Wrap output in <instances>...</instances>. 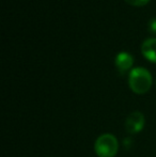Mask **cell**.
<instances>
[{
  "mask_svg": "<svg viewBox=\"0 0 156 157\" xmlns=\"http://www.w3.org/2000/svg\"><path fill=\"white\" fill-rule=\"evenodd\" d=\"M128 85L135 93L143 94L148 92L152 86V76L146 68L135 67L129 72Z\"/></svg>",
  "mask_w": 156,
  "mask_h": 157,
  "instance_id": "6da1fadb",
  "label": "cell"
},
{
  "mask_svg": "<svg viewBox=\"0 0 156 157\" xmlns=\"http://www.w3.org/2000/svg\"><path fill=\"white\" fill-rule=\"evenodd\" d=\"M94 150L98 157H115L119 151L117 138L111 134L102 135L96 139Z\"/></svg>",
  "mask_w": 156,
  "mask_h": 157,
  "instance_id": "7a4b0ae2",
  "label": "cell"
},
{
  "mask_svg": "<svg viewBox=\"0 0 156 157\" xmlns=\"http://www.w3.org/2000/svg\"><path fill=\"white\" fill-rule=\"evenodd\" d=\"M144 123H146V120H144L143 114L139 111H134L127 117L125 127L127 132L131 134H137L143 129Z\"/></svg>",
  "mask_w": 156,
  "mask_h": 157,
  "instance_id": "3957f363",
  "label": "cell"
},
{
  "mask_svg": "<svg viewBox=\"0 0 156 157\" xmlns=\"http://www.w3.org/2000/svg\"><path fill=\"white\" fill-rule=\"evenodd\" d=\"M141 52L148 60L156 62V37L144 40L141 45Z\"/></svg>",
  "mask_w": 156,
  "mask_h": 157,
  "instance_id": "277c9868",
  "label": "cell"
},
{
  "mask_svg": "<svg viewBox=\"0 0 156 157\" xmlns=\"http://www.w3.org/2000/svg\"><path fill=\"white\" fill-rule=\"evenodd\" d=\"M133 62H134L133 57L128 52H119L117 57H116V65H117V67L119 68L120 72L127 71L133 65Z\"/></svg>",
  "mask_w": 156,
  "mask_h": 157,
  "instance_id": "5b68a950",
  "label": "cell"
},
{
  "mask_svg": "<svg viewBox=\"0 0 156 157\" xmlns=\"http://www.w3.org/2000/svg\"><path fill=\"white\" fill-rule=\"evenodd\" d=\"M126 1L131 6H142V4H146L149 0H126Z\"/></svg>",
  "mask_w": 156,
  "mask_h": 157,
  "instance_id": "8992f818",
  "label": "cell"
},
{
  "mask_svg": "<svg viewBox=\"0 0 156 157\" xmlns=\"http://www.w3.org/2000/svg\"><path fill=\"white\" fill-rule=\"evenodd\" d=\"M149 29L152 32H156V18H152L149 21Z\"/></svg>",
  "mask_w": 156,
  "mask_h": 157,
  "instance_id": "52a82bcc",
  "label": "cell"
}]
</instances>
